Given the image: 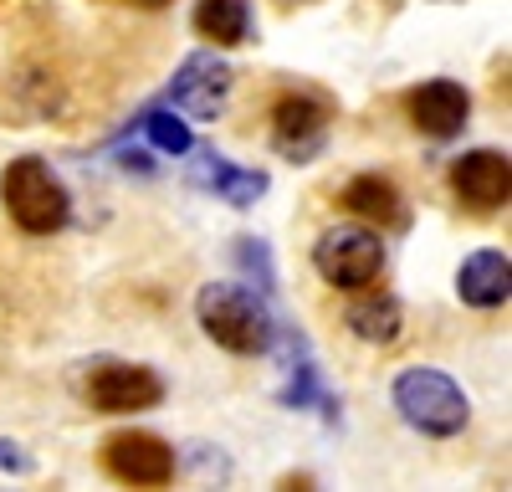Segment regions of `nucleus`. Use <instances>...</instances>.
<instances>
[{
    "mask_svg": "<svg viewBox=\"0 0 512 492\" xmlns=\"http://www.w3.org/2000/svg\"><path fill=\"white\" fill-rule=\"evenodd\" d=\"M195 318L205 339H216L231 354H267L277 339V313L267 293H251L241 282H205L195 298Z\"/></svg>",
    "mask_w": 512,
    "mask_h": 492,
    "instance_id": "f257e3e1",
    "label": "nucleus"
},
{
    "mask_svg": "<svg viewBox=\"0 0 512 492\" xmlns=\"http://www.w3.org/2000/svg\"><path fill=\"white\" fill-rule=\"evenodd\" d=\"M395 410L400 421L420 436H461L466 421H472V400H466V390L441 375V369H405V375H395Z\"/></svg>",
    "mask_w": 512,
    "mask_h": 492,
    "instance_id": "f03ea898",
    "label": "nucleus"
},
{
    "mask_svg": "<svg viewBox=\"0 0 512 492\" xmlns=\"http://www.w3.org/2000/svg\"><path fill=\"white\" fill-rule=\"evenodd\" d=\"M0 195H6V211L21 231L31 236H52L67 226L72 216V200H67V185L57 180V170L47 159H36V154H21L11 159V170L6 180H0Z\"/></svg>",
    "mask_w": 512,
    "mask_h": 492,
    "instance_id": "7ed1b4c3",
    "label": "nucleus"
},
{
    "mask_svg": "<svg viewBox=\"0 0 512 492\" xmlns=\"http://www.w3.org/2000/svg\"><path fill=\"white\" fill-rule=\"evenodd\" d=\"M313 267L323 282L344 287V293H359V287L379 282V272H384V241L369 226H333L313 246Z\"/></svg>",
    "mask_w": 512,
    "mask_h": 492,
    "instance_id": "20e7f679",
    "label": "nucleus"
},
{
    "mask_svg": "<svg viewBox=\"0 0 512 492\" xmlns=\"http://www.w3.org/2000/svg\"><path fill=\"white\" fill-rule=\"evenodd\" d=\"M93 410L108 416H134V410H154L164 400V380L149 364H128V359H98L88 369V385H82Z\"/></svg>",
    "mask_w": 512,
    "mask_h": 492,
    "instance_id": "39448f33",
    "label": "nucleus"
},
{
    "mask_svg": "<svg viewBox=\"0 0 512 492\" xmlns=\"http://www.w3.org/2000/svg\"><path fill=\"white\" fill-rule=\"evenodd\" d=\"M328 129H333V108L318 93H282L272 108V144L292 164L318 159L328 144Z\"/></svg>",
    "mask_w": 512,
    "mask_h": 492,
    "instance_id": "423d86ee",
    "label": "nucleus"
},
{
    "mask_svg": "<svg viewBox=\"0 0 512 492\" xmlns=\"http://www.w3.org/2000/svg\"><path fill=\"white\" fill-rule=\"evenodd\" d=\"M226 98H231V67L216 52H190L180 62L175 82H169V103H175L185 118H200V123L221 118Z\"/></svg>",
    "mask_w": 512,
    "mask_h": 492,
    "instance_id": "0eeeda50",
    "label": "nucleus"
},
{
    "mask_svg": "<svg viewBox=\"0 0 512 492\" xmlns=\"http://www.w3.org/2000/svg\"><path fill=\"white\" fill-rule=\"evenodd\" d=\"M103 467L118 482H134V487H164L175 477V451H169L159 436L149 431H118L103 446Z\"/></svg>",
    "mask_w": 512,
    "mask_h": 492,
    "instance_id": "6e6552de",
    "label": "nucleus"
},
{
    "mask_svg": "<svg viewBox=\"0 0 512 492\" xmlns=\"http://www.w3.org/2000/svg\"><path fill=\"white\" fill-rule=\"evenodd\" d=\"M451 190L466 200L472 211H497L512 195V159L502 149H466L451 164Z\"/></svg>",
    "mask_w": 512,
    "mask_h": 492,
    "instance_id": "1a4fd4ad",
    "label": "nucleus"
},
{
    "mask_svg": "<svg viewBox=\"0 0 512 492\" xmlns=\"http://www.w3.org/2000/svg\"><path fill=\"white\" fill-rule=\"evenodd\" d=\"M277 344H282V369H287V385L277 390V400L292 405V410H323V421H338V400L318 375V364L308 354V339L277 323Z\"/></svg>",
    "mask_w": 512,
    "mask_h": 492,
    "instance_id": "9d476101",
    "label": "nucleus"
},
{
    "mask_svg": "<svg viewBox=\"0 0 512 492\" xmlns=\"http://www.w3.org/2000/svg\"><path fill=\"white\" fill-rule=\"evenodd\" d=\"M410 108V123L425 134V139H456L466 129V113H472V98H466L461 82L451 77H431V82H420V88L405 98Z\"/></svg>",
    "mask_w": 512,
    "mask_h": 492,
    "instance_id": "9b49d317",
    "label": "nucleus"
},
{
    "mask_svg": "<svg viewBox=\"0 0 512 492\" xmlns=\"http://www.w3.org/2000/svg\"><path fill=\"white\" fill-rule=\"evenodd\" d=\"M195 180L205 190H216V200L236 205V211H246V205H256L267 195V170H241V164H231L226 154L216 149H195Z\"/></svg>",
    "mask_w": 512,
    "mask_h": 492,
    "instance_id": "f8f14e48",
    "label": "nucleus"
},
{
    "mask_svg": "<svg viewBox=\"0 0 512 492\" xmlns=\"http://www.w3.org/2000/svg\"><path fill=\"white\" fill-rule=\"evenodd\" d=\"M507 293H512V262H507V252H492V246H487V252H472L461 262L456 298L466 308H502Z\"/></svg>",
    "mask_w": 512,
    "mask_h": 492,
    "instance_id": "ddd939ff",
    "label": "nucleus"
},
{
    "mask_svg": "<svg viewBox=\"0 0 512 492\" xmlns=\"http://www.w3.org/2000/svg\"><path fill=\"white\" fill-rule=\"evenodd\" d=\"M349 334L364 339V344H395L400 328H405V308L395 293H379V287H359V298L349 303L344 313Z\"/></svg>",
    "mask_w": 512,
    "mask_h": 492,
    "instance_id": "4468645a",
    "label": "nucleus"
},
{
    "mask_svg": "<svg viewBox=\"0 0 512 492\" xmlns=\"http://www.w3.org/2000/svg\"><path fill=\"white\" fill-rule=\"evenodd\" d=\"M338 200H344V211H354L359 221H374V226H400L405 221L400 190H395V180H384V175H354Z\"/></svg>",
    "mask_w": 512,
    "mask_h": 492,
    "instance_id": "2eb2a0df",
    "label": "nucleus"
},
{
    "mask_svg": "<svg viewBox=\"0 0 512 492\" xmlns=\"http://www.w3.org/2000/svg\"><path fill=\"white\" fill-rule=\"evenodd\" d=\"M195 31L205 41H216V47H241L251 36V0H200Z\"/></svg>",
    "mask_w": 512,
    "mask_h": 492,
    "instance_id": "dca6fc26",
    "label": "nucleus"
},
{
    "mask_svg": "<svg viewBox=\"0 0 512 492\" xmlns=\"http://www.w3.org/2000/svg\"><path fill=\"white\" fill-rule=\"evenodd\" d=\"M144 134H149V144H154L159 154H190V149H195L190 123L175 118L169 108H149V113H144Z\"/></svg>",
    "mask_w": 512,
    "mask_h": 492,
    "instance_id": "f3484780",
    "label": "nucleus"
},
{
    "mask_svg": "<svg viewBox=\"0 0 512 492\" xmlns=\"http://www.w3.org/2000/svg\"><path fill=\"white\" fill-rule=\"evenodd\" d=\"M0 472H16V477H26L31 472V457L16 446V441H0Z\"/></svg>",
    "mask_w": 512,
    "mask_h": 492,
    "instance_id": "a211bd4d",
    "label": "nucleus"
},
{
    "mask_svg": "<svg viewBox=\"0 0 512 492\" xmlns=\"http://www.w3.org/2000/svg\"><path fill=\"white\" fill-rule=\"evenodd\" d=\"M21 6H31V0H0V11H21Z\"/></svg>",
    "mask_w": 512,
    "mask_h": 492,
    "instance_id": "6ab92c4d",
    "label": "nucleus"
},
{
    "mask_svg": "<svg viewBox=\"0 0 512 492\" xmlns=\"http://www.w3.org/2000/svg\"><path fill=\"white\" fill-rule=\"evenodd\" d=\"M134 6H144V11H159V6H169V0H134Z\"/></svg>",
    "mask_w": 512,
    "mask_h": 492,
    "instance_id": "aec40b11",
    "label": "nucleus"
}]
</instances>
